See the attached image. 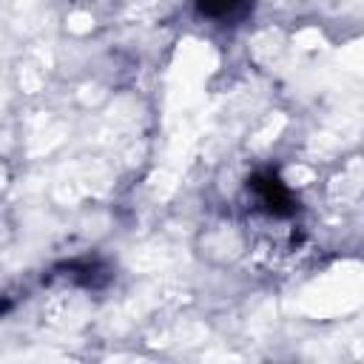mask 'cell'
Segmentation results:
<instances>
[{"instance_id":"obj_1","label":"cell","mask_w":364,"mask_h":364,"mask_svg":"<svg viewBox=\"0 0 364 364\" xmlns=\"http://www.w3.org/2000/svg\"><path fill=\"white\" fill-rule=\"evenodd\" d=\"M247 188L256 193L259 205L273 213V216H290L296 210V202L290 196V191L284 188V182L273 173V171H259L247 179Z\"/></svg>"},{"instance_id":"obj_2","label":"cell","mask_w":364,"mask_h":364,"mask_svg":"<svg viewBox=\"0 0 364 364\" xmlns=\"http://www.w3.org/2000/svg\"><path fill=\"white\" fill-rule=\"evenodd\" d=\"M196 11L205 14V17H228V14L247 11V6H239V3H219V6H213V3H199Z\"/></svg>"}]
</instances>
